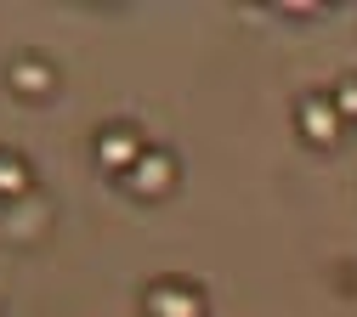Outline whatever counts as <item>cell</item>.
<instances>
[{"mask_svg": "<svg viewBox=\"0 0 357 317\" xmlns=\"http://www.w3.org/2000/svg\"><path fill=\"white\" fill-rule=\"evenodd\" d=\"M0 193H29V164L17 153H0Z\"/></svg>", "mask_w": 357, "mask_h": 317, "instance_id": "6", "label": "cell"}, {"mask_svg": "<svg viewBox=\"0 0 357 317\" xmlns=\"http://www.w3.org/2000/svg\"><path fill=\"white\" fill-rule=\"evenodd\" d=\"M142 153H148V148L137 142V130H130V125H108V130L97 136V164H102V170H119V176H130Z\"/></svg>", "mask_w": 357, "mask_h": 317, "instance_id": "2", "label": "cell"}, {"mask_svg": "<svg viewBox=\"0 0 357 317\" xmlns=\"http://www.w3.org/2000/svg\"><path fill=\"white\" fill-rule=\"evenodd\" d=\"M12 91H23V97H46V91H52V68L40 63V57L12 63Z\"/></svg>", "mask_w": 357, "mask_h": 317, "instance_id": "5", "label": "cell"}, {"mask_svg": "<svg viewBox=\"0 0 357 317\" xmlns=\"http://www.w3.org/2000/svg\"><path fill=\"white\" fill-rule=\"evenodd\" d=\"M130 181V193H142V199H159L170 181H176V164H170V153H142L137 159V170L125 176Z\"/></svg>", "mask_w": 357, "mask_h": 317, "instance_id": "4", "label": "cell"}, {"mask_svg": "<svg viewBox=\"0 0 357 317\" xmlns=\"http://www.w3.org/2000/svg\"><path fill=\"white\" fill-rule=\"evenodd\" d=\"M148 317H204V295L193 284H153L148 289Z\"/></svg>", "mask_w": 357, "mask_h": 317, "instance_id": "3", "label": "cell"}, {"mask_svg": "<svg viewBox=\"0 0 357 317\" xmlns=\"http://www.w3.org/2000/svg\"><path fill=\"white\" fill-rule=\"evenodd\" d=\"M329 97H335V108H340V119H357V79H340V85L329 91Z\"/></svg>", "mask_w": 357, "mask_h": 317, "instance_id": "7", "label": "cell"}, {"mask_svg": "<svg viewBox=\"0 0 357 317\" xmlns=\"http://www.w3.org/2000/svg\"><path fill=\"white\" fill-rule=\"evenodd\" d=\"M295 125H301V136L312 148H329L335 136H340V108H335V97H306L301 108H295Z\"/></svg>", "mask_w": 357, "mask_h": 317, "instance_id": "1", "label": "cell"}]
</instances>
